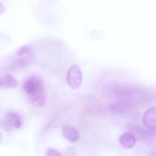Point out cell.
<instances>
[{"mask_svg":"<svg viewBox=\"0 0 156 156\" xmlns=\"http://www.w3.org/2000/svg\"><path fill=\"white\" fill-rule=\"evenodd\" d=\"M31 104L35 107H42L45 105L46 95L43 82L39 76H32L23 85Z\"/></svg>","mask_w":156,"mask_h":156,"instance_id":"1","label":"cell"},{"mask_svg":"<svg viewBox=\"0 0 156 156\" xmlns=\"http://www.w3.org/2000/svg\"><path fill=\"white\" fill-rule=\"evenodd\" d=\"M66 80L71 88L75 89L79 88L82 83V76L81 70L78 66H72L67 74Z\"/></svg>","mask_w":156,"mask_h":156,"instance_id":"2","label":"cell"},{"mask_svg":"<svg viewBox=\"0 0 156 156\" xmlns=\"http://www.w3.org/2000/svg\"><path fill=\"white\" fill-rule=\"evenodd\" d=\"M22 122L20 115L15 112H8L5 115V118L2 123L5 129L11 128L19 129L21 127Z\"/></svg>","mask_w":156,"mask_h":156,"instance_id":"3","label":"cell"},{"mask_svg":"<svg viewBox=\"0 0 156 156\" xmlns=\"http://www.w3.org/2000/svg\"><path fill=\"white\" fill-rule=\"evenodd\" d=\"M155 107L148 108L143 116V124L148 129L155 130L156 129V114Z\"/></svg>","mask_w":156,"mask_h":156,"instance_id":"4","label":"cell"},{"mask_svg":"<svg viewBox=\"0 0 156 156\" xmlns=\"http://www.w3.org/2000/svg\"><path fill=\"white\" fill-rule=\"evenodd\" d=\"M62 135L65 139L71 142H76L80 138L78 130L71 126H66L62 129Z\"/></svg>","mask_w":156,"mask_h":156,"instance_id":"5","label":"cell"},{"mask_svg":"<svg viewBox=\"0 0 156 156\" xmlns=\"http://www.w3.org/2000/svg\"><path fill=\"white\" fill-rule=\"evenodd\" d=\"M119 141L123 147L126 148L130 149L135 145L136 139L133 133L126 132L121 135L119 137Z\"/></svg>","mask_w":156,"mask_h":156,"instance_id":"6","label":"cell"},{"mask_svg":"<svg viewBox=\"0 0 156 156\" xmlns=\"http://www.w3.org/2000/svg\"><path fill=\"white\" fill-rule=\"evenodd\" d=\"M18 85V81L12 75H5L0 79V87H2L16 88Z\"/></svg>","mask_w":156,"mask_h":156,"instance_id":"7","label":"cell"},{"mask_svg":"<svg viewBox=\"0 0 156 156\" xmlns=\"http://www.w3.org/2000/svg\"><path fill=\"white\" fill-rule=\"evenodd\" d=\"M32 53V49L30 46L25 45L20 48L17 52L18 57H27L30 56Z\"/></svg>","mask_w":156,"mask_h":156,"instance_id":"8","label":"cell"},{"mask_svg":"<svg viewBox=\"0 0 156 156\" xmlns=\"http://www.w3.org/2000/svg\"><path fill=\"white\" fill-rule=\"evenodd\" d=\"M47 156H60L61 154L53 148H48L46 151Z\"/></svg>","mask_w":156,"mask_h":156,"instance_id":"9","label":"cell"},{"mask_svg":"<svg viewBox=\"0 0 156 156\" xmlns=\"http://www.w3.org/2000/svg\"><path fill=\"white\" fill-rule=\"evenodd\" d=\"M6 10V8H5V6L0 3V15H1L2 13H3Z\"/></svg>","mask_w":156,"mask_h":156,"instance_id":"10","label":"cell"},{"mask_svg":"<svg viewBox=\"0 0 156 156\" xmlns=\"http://www.w3.org/2000/svg\"><path fill=\"white\" fill-rule=\"evenodd\" d=\"M1 125H2V123H1V121L0 120V126H1Z\"/></svg>","mask_w":156,"mask_h":156,"instance_id":"11","label":"cell"},{"mask_svg":"<svg viewBox=\"0 0 156 156\" xmlns=\"http://www.w3.org/2000/svg\"><path fill=\"white\" fill-rule=\"evenodd\" d=\"M1 133H0V139H1Z\"/></svg>","mask_w":156,"mask_h":156,"instance_id":"12","label":"cell"}]
</instances>
